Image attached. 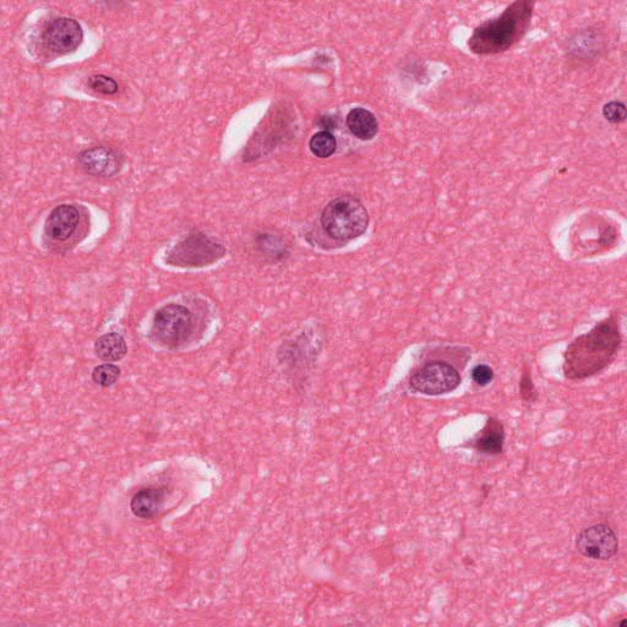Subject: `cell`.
I'll use <instances>...</instances> for the list:
<instances>
[{"label": "cell", "instance_id": "1", "mask_svg": "<svg viewBox=\"0 0 627 627\" xmlns=\"http://www.w3.org/2000/svg\"><path fill=\"white\" fill-rule=\"evenodd\" d=\"M622 344L619 318L615 314L609 315L566 347L562 363L564 377L568 380L581 381L602 373L615 361Z\"/></svg>", "mask_w": 627, "mask_h": 627}, {"label": "cell", "instance_id": "2", "mask_svg": "<svg viewBox=\"0 0 627 627\" xmlns=\"http://www.w3.org/2000/svg\"><path fill=\"white\" fill-rule=\"evenodd\" d=\"M535 3L528 0L512 3L499 18L486 22L475 30L468 46L475 55H498L521 41L531 23Z\"/></svg>", "mask_w": 627, "mask_h": 627}, {"label": "cell", "instance_id": "3", "mask_svg": "<svg viewBox=\"0 0 627 627\" xmlns=\"http://www.w3.org/2000/svg\"><path fill=\"white\" fill-rule=\"evenodd\" d=\"M321 226L332 239L348 243L365 233L369 226V213L357 197L340 196L325 207Z\"/></svg>", "mask_w": 627, "mask_h": 627}, {"label": "cell", "instance_id": "4", "mask_svg": "<svg viewBox=\"0 0 627 627\" xmlns=\"http://www.w3.org/2000/svg\"><path fill=\"white\" fill-rule=\"evenodd\" d=\"M226 249L213 238L201 233L190 234L167 255L166 263L178 267H201L222 259Z\"/></svg>", "mask_w": 627, "mask_h": 627}, {"label": "cell", "instance_id": "5", "mask_svg": "<svg viewBox=\"0 0 627 627\" xmlns=\"http://www.w3.org/2000/svg\"><path fill=\"white\" fill-rule=\"evenodd\" d=\"M462 377L448 361H428L415 369L409 378V387L419 394L440 396L457 390Z\"/></svg>", "mask_w": 627, "mask_h": 627}, {"label": "cell", "instance_id": "6", "mask_svg": "<svg viewBox=\"0 0 627 627\" xmlns=\"http://www.w3.org/2000/svg\"><path fill=\"white\" fill-rule=\"evenodd\" d=\"M191 332H193V317L182 305H166L157 311L153 318V337L167 347H178L183 344L190 337Z\"/></svg>", "mask_w": 627, "mask_h": 627}, {"label": "cell", "instance_id": "7", "mask_svg": "<svg viewBox=\"0 0 627 627\" xmlns=\"http://www.w3.org/2000/svg\"><path fill=\"white\" fill-rule=\"evenodd\" d=\"M575 548L587 559L609 562L619 552V538L605 523L589 526L576 536Z\"/></svg>", "mask_w": 627, "mask_h": 627}, {"label": "cell", "instance_id": "8", "mask_svg": "<svg viewBox=\"0 0 627 627\" xmlns=\"http://www.w3.org/2000/svg\"><path fill=\"white\" fill-rule=\"evenodd\" d=\"M83 31L76 20L59 18L53 20L43 33V42L56 55H69L82 45Z\"/></svg>", "mask_w": 627, "mask_h": 627}, {"label": "cell", "instance_id": "9", "mask_svg": "<svg viewBox=\"0 0 627 627\" xmlns=\"http://www.w3.org/2000/svg\"><path fill=\"white\" fill-rule=\"evenodd\" d=\"M78 161L87 174L97 178L117 176L124 164L122 153L109 146H95L83 151Z\"/></svg>", "mask_w": 627, "mask_h": 627}, {"label": "cell", "instance_id": "10", "mask_svg": "<svg viewBox=\"0 0 627 627\" xmlns=\"http://www.w3.org/2000/svg\"><path fill=\"white\" fill-rule=\"evenodd\" d=\"M506 432L504 424L495 417H488L484 427L472 439L469 448L477 454L496 457L504 454Z\"/></svg>", "mask_w": 627, "mask_h": 627}, {"label": "cell", "instance_id": "11", "mask_svg": "<svg viewBox=\"0 0 627 627\" xmlns=\"http://www.w3.org/2000/svg\"><path fill=\"white\" fill-rule=\"evenodd\" d=\"M80 213L73 205H60L49 213L45 224L47 238L55 241H65L78 230Z\"/></svg>", "mask_w": 627, "mask_h": 627}, {"label": "cell", "instance_id": "12", "mask_svg": "<svg viewBox=\"0 0 627 627\" xmlns=\"http://www.w3.org/2000/svg\"><path fill=\"white\" fill-rule=\"evenodd\" d=\"M164 499H166V492L163 489L153 488V486L144 488L133 496L130 509L136 518H153L162 509Z\"/></svg>", "mask_w": 627, "mask_h": 627}, {"label": "cell", "instance_id": "13", "mask_svg": "<svg viewBox=\"0 0 627 627\" xmlns=\"http://www.w3.org/2000/svg\"><path fill=\"white\" fill-rule=\"evenodd\" d=\"M351 133L361 140H371L378 134L379 124L373 113L368 109H355L347 117Z\"/></svg>", "mask_w": 627, "mask_h": 627}, {"label": "cell", "instance_id": "14", "mask_svg": "<svg viewBox=\"0 0 627 627\" xmlns=\"http://www.w3.org/2000/svg\"><path fill=\"white\" fill-rule=\"evenodd\" d=\"M95 353L100 360L109 363L123 360L126 354V340L116 332L103 335L96 341Z\"/></svg>", "mask_w": 627, "mask_h": 627}, {"label": "cell", "instance_id": "15", "mask_svg": "<svg viewBox=\"0 0 627 627\" xmlns=\"http://www.w3.org/2000/svg\"><path fill=\"white\" fill-rule=\"evenodd\" d=\"M336 139L332 135L330 132H320L315 134L310 140V150L315 156L320 157V159H327L331 155H334L335 151H336Z\"/></svg>", "mask_w": 627, "mask_h": 627}, {"label": "cell", "instance_id": "16", "mask_svg": "<svg viewBox=\"0 0 627 627\" xmlns=\"http://www.w3.org/2000/svg\"><path fill=\"white\" fill-rule=\"evenodd\" d=\"M120 377V369L114 364H102L93 369L92 380L102 388L116 384Z\"/></svg>", "mask_w": 627, "mask_h": 627}, {"label": "cell", "instance_id": "17", "mask_svg": "<svg viewBox=\"0 0 627 627\" xmlns=\"http://www.w3.org/2000/svg\"><path fill=\"white\" fill-rule=\"evenodd\" d=\"M519 395L525 404H532L536 400V388L533 382L531 370L527 365L523 367L521 379H519Z\"/></svg>", "mask_w": 627, "mask_h": 627}, {"label": "cell", "instance_id": "18", "mask_svg": "<svg viewBox=\"0 0 627 627\" xmlns=\"http://www.w3.org/2000/svg\"><path fill=\"white\" fill-rule=\"evenodd\" d=\"M89 86L103 95H114L118 92V83L116 80L106 75H93L89 79Z\"/></svg>", "mask_w": 627, "mask_h": 627}, {"label": "cell", "instance_id": "19", "mask_svg": "<svg viewBox=\"0 0 627 627\" xmlns=\"http://www.w3.org/2000/svg\"><path fill=\"white\" fill-rule=\"evenodd\" d=\"M471 378L473 382H475L478 387L485 388L494 380L495 373L488 364H478L472 369Z\"/></svg>", "mask_w": 627, "mask_h": 627}, {"label": "cell", "instance_id": "20", "mask_svg": "<svg viewBox=\"0 0 627 627\" xmlns=\"http://www.w3.org/2000/svg\"><path fill=\"white\" fill-rule=\"evenodd\" d=\"M603 114H605V119L612 123H622L626 118V109L625 105L622 102L608 103L603 109Z\"/></svg>", "mask_w": 627, "mask_h": 627}, {"label": "cell", "instance_id": "21", "mask_svg": "<svg viewBox=\"0 0 627 627\" xmlns=\"http://www.w3.org/2000/svg\"><path fill=\"white\" fill-rule=\"evenodd\" d=\"M259 247L263 249L264 253H268L271 257L283 255L284 250L283 244L278 243L276 238L268 236V234H264V236L260 237Z\"/></svg>", "mask_w": 627, "mask_h": 627}]
</instances>
